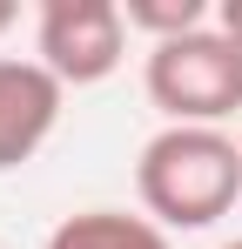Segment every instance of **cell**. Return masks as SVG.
<instances>
[{"instance_id": "6da1fadb", "label": "cell", "mask_w": 242, "mask_h": 249, "mask_svg": "<svg viewBox=\"0 0 242 249\" xmlns=\"http://www.w3.org/2000/svg\"><path fill=\"white\" fill-rule=\"evenodd\" d=\"M135 196L161 229H208L242 196V142L229 128H155L135 162Z\"/></svg>"}, {"instance_id": "7a4b0ae2", "label": "cell", "mask_w": 242, "mask_h": 249, "mask_svg": "<svg viewBox=\"0 0 242 249\" xmlns=\"http://www.w3.org/2000/svg\"><path fill=\"white\" fill-rule=\"evenodd\" d=\"M141 88L175 128H222L242 108V47L222 27L161 41L141 61Z\"/></svg>"}, {"instance_id": "3957f363", "label": "cell", "mask_w": 242, "mask_h": 249, "mask_svg": "<svg viewBox=\"0 0 242 249\" xmlns=\"http://www.w3.org/2000/svg\"><path fill=\"white\" fill-rule=\"evenodd\" d=\"M128 54V20L121 0H40L34 20V61L61 88H94L108 81Z\"/></svg>"}, {"instance_id": "277c9868", "label": "cell", "mask_w": 242, "mask_h": 249, "mask_svg": "<svg viewBox=\"0 0 242 249\" xmlns=\"http://www.w3.org/2000/svg\"><path fill=\"white\" fill-rule=\"evenodd\" d=\"M61 101H68V88L54 81L40 61L0 54V175L27 168L47 148V135L61 128Z\"/></svg>"}, {"instance_id": "5b68a950", "label": "cell", "mask_w": 242, "mask_h": 249, "mask_svg": "<svg viewBox=\"0 0 242 249\" xmlns=\"http://www.w3.org/2000/svg\"><path fill=\"white\" fill-rule=\"evenodd\" d=\"M40 249H168V229L128 209H81V215H61Z\"/></svg>"}, {"instance_id": "8992f818", "label": "cell", "mask_w": 242, "mask_h": 249, "mask_svg": "<svg viewBox=\"0 0 242 249\" xmlns=\"http://www.w3.org/2000/svg\"><path fill=\"white\" fill-rule=\"evenodd\" d=\"M121 20L135 34H148V47H161V41H182V34L215 27V7L208 0H121Z\"/></svg>"}, {"instance_id": "52a82bcc", "label": "cell", "mask_w": 242, "mask_h": 249, "mask_svg": "<svg viewBox=\"0 0 242 249\" xmlns=\"http://www.w3.org/2000/svg\"><path fill=\"white\" fill-rule=\"evenodd\" d=\"M215 27H222V34L242 47V0H215Z\"/></svg>"}, {"instance_id": "ba28073f", "label": "cell", "mask_w": 242, "mask_h": 249, "mask_svg": "<svg viewBox=\"0 0 242 249\" xmlns=\"http://www.w3.org/2000/svg\"><path fill=\"white\" fill-rule=\"evenodd\" d=\"M14 20H20V7H14V0H0V34H7Z\"/></svg>"}, {"instance_id": "9c48e42d", "label": "cell", "mask_w": 242, "mask_h": 249, "mask_svg": "<svg viewBox=\"0 0 242 249\" xmlns=\"http://www.w3.org/2000/svg\"><path fill=\"white\" fill-rule=\"evenodd\" d=\"M222 249H242V236H236V243H222Z\"/></svg>"}]
</instances>
